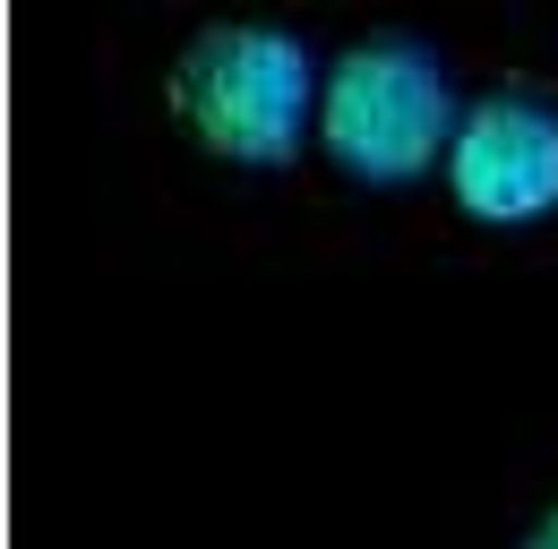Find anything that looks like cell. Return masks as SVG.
<instances>
[{
    "label": "cell",
    "instance_id": "1",
    "mask_svg": "<svg viewBox=\"0 0 558 549\" xmlns=\"http://www.w3.org/2000/svg\"><path fill=\"white\" fill-rule=\"evenodd\" d=\"M327 0H155L95 26V77L146 206L223 249H292Z\"/></svg>",
    "mask_w": 558,
    "mask_h": 549
},
{
    "label": "cell",
    "instance_id": "2",
    "mask_svg": "<svg viewBox=\"0 0 558 549\" xmlns=\"http://www.w3.org/2000/svg\"><path fill=\"white\" fill-rule=\"evenodd\" d=\"M507 35H515L507 9H413V0L336 9L310 86L292 249L336 267H404L456 103Z\"/></svg>",
    "mask_w": 558,
    "mask_h": 549
},
{
    "label": "cell",
    "instance_id": "3",
    "mask_svg": "<svg viewBox=\"0 0 558 549\" xmlns=\"http://www.w3.org/2000/svg\"><path fill=\"white\" fill-rule=\"evenodd\" d=\"M413 258L558 267V61H533L515 35L456 103L413 223Z\"/></svg>",
    "mask_w": 558,
    "mask_h": 549
},
{
    "label": "cell",
    "instance_id": "4",
    "mask_svg": "<svg viewBox=\"0 0 558 549\" xmlns=\"http://www.w3.org/2000/svg\"><path fill=\"white\" fill-rule=\"evenodd\" d=\"M473 549H558V420L498 473Z\"/></svg>",
    "mask_w": 558,
    "mask_h": 549
}]
</instances>
